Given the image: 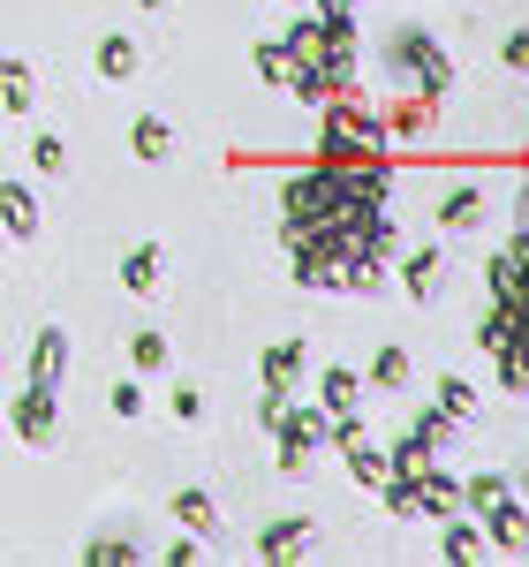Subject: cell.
I'll return each instance as SVG.
<instances>
[{
  "mask_svg": "<svg viewBox=\"0 0 529 567\" xmlns=\"http://www.w3.org/2000/svg\"><path fill=\"white\" fill-rule=\"evenodd\" d=\"M341 205H349V167H341V159H325V167L295 175V182H288V197H280V243H303L310 227H325Z\"/></svg>",
  "mask_w": 529,
  "mask_h": 567,
  "instance_id": "1",
  "label": "cell"
},
{
  "mask_svg": "<svg viewBox=\"0 0 529 567\" xmlns=\"http://www.w3.org/2000/svg\"><path fill=\"white\" fill-rule=\"evenodd\" d=\"M318 114H325V136H318V152H325V159H378L386 122H378V114H363V106H355V91H349V99H333V106H318Z\"/></svg>",
  "mask_w": 529,
  "mask_h": 567,
  "instance_id": "2",
  "label": "cell"
},
{
  "mask_svg": "<svg viewBox=\"0 0 529 567\" xmlns=\"http://www.w3.org/2000/svg\"><path fill=\"white\" fill-rule=\"evenodd\" d=\"M272 432H280V470L303 477L310 462H318V446H325V432H333V416H325V409H303V401H288Z\"/></svg>",
  "mask_w": 529,
  "mask_h": 567,
  "instance_id": "3",
  "label": "cell"
},
{
  "mask_svg": "<svg viewBox=\"0 0 529 567\" xmlns=\"http://www.w3.org/2000/svg\"><path fill=\"white\" fill-rule=\"evenodd\" d=\"M394 69H401V76H416V91H424V99H446V84H454L446 53L424 39V31H408V23L394 31Z\"/></svg>",
  "mask_w": 529,
  "mask_h": 567,
  "instance_id": "4",
  "label": "cell"
},
{
  "mask_svg": "<svg viewBox=\"0 0 529 567\" xmlns=\"http://www.w3.org/2000/svg\"><path fill=\"white\" fill-rule=\"evenodd\" d=\"M8 432L23 439V446H53V424H61V409H53V386H23L8 401V416H0Z\"/></svg>",
  "mask_w": 529,
  "mask_h": 567,
  "instance_id": "5",
  "label": "cell"
},
{
  "mask_svg": "<svg viewBox=\"0 0 529 567\" xmlns=\"http://www.w3.org/2000/svg\"><path fill=\"white\" fill-rule=\"evenodd\" d=\"M491 296H499V303H522L529 296V227L491 258Z\"/></svg>",
  "mask_w": 529,
  "mask_h": 567,
  "instance_id": "6",
  "label": "cell"
},
{
  "mask_svg": "<svg viewBox=\"0 0 529 567\" xmlns=\"http://www.w3.org/2000/svg\"><path fill=\"white\" fill-rule=\"evenodd\" d=\"M485 537L499 545V553H529V507H522V499H507V492H499V499L485 507Z\"/></svg>",
  "mask_w": 529,
  "mask_h": 567,
  "instance_id": "7",
  "label": "cell"
},
{
  "mask_svg": "<svg viewBox=\"0 0 529 567\" xmlns=\"http://www.w3.org/2000/svg\"><path fill=\"white\" fill-rule=\"evenodd\" d=\"M408 484H416V515H432V523L461 515V484H454V477H439L432 462H424V470H408Z\"/></svg>",
  "mask_w": 529,
  "mask_h": 567,
  "instance_id": "8",
  "label": "cell"
},
{
  "mask_svg": "<svg viewBox=\"0 0 529 567\" xmlns=\"http://www.w3.org/2000/svg\"><path fill=\"white\" fill-rule=\"evenodd\" d=\"M45 219H39V197L23 189V182H0V235H15V243H31Z\"/></svg>",
  "mask_w": 529,
  "mask_h": 567,
  "instance_id": "9",
  "label": "cell"
},
{
  "mask_svg": "<svg viewBox=\"0 0 529 567\" xmlns=\"http://www.w3.org/2000/svg\"><path fill=\"white\" fill-rule=\"evenodd\" d=\"M159 280H167V250L159 243H136L129 258H122V288L129 296H159Z\"/></svg>",
  "mask_w": 529,
  "mask_h": 567,
  "instance_id": "10",
  "label": "cell"
},
{
  "mask_svg": "<svg viewBox=\"0 0 529 567\" xmlns=\"http://www.w3.org/2000/svg\"><path fill=\"white\" fill-rule=\"evenodd\" d=\"M23 371H31V386H61V371H69V333L45 326L39 341H31V363H23Z\"/></svg>",
  "mask_w": 529,
  "mask_h": 567,
  "instance_id": "11",
  "label": "cell"
},
{
  "mask_svg": "<svg viewBox=\"0 0 529 567\" xmlns=\"http://www.w3.org/2000/svg\"><path fill=\"white\" fill-rule=\"evenodd\" d=\"M258 379H264V393H295V379H303V341H272L258 355Z\"/></svg>",
  "mask_w": 529,
  "mask_h": 567,
  "instance_id": "12",
  "label": "cell"
},
{
  "mask_svg": "<svg viewBox=\"0 0 529 567\" xmlns=\"http://www.w3.org/2000/svg\"><path fill=\"white\" fill-rule=\"evenodd\" d=\"M355 393H363V379H355L349 363H325V371H318V409H325V416H349Z\"/></svg>",
  "mask_w": 529,
  "mask_h": 567,
  "instance_id": "13",
  "label": "cell"
},
{
  "mask_svg": "<svg viewBox=\"0 0 529 567\" xmlns=\"http://www.w3.org/2000/svg\"><path fill=\"white\" fill-rule=\"evenodd\" d=\"M129 152L144 159V167H167V159H175V130H167L159 114H144V122L129 130Z\"/></svg>",
  "mask_w": 529,
  "mask_h": 567,
  "instance_id": "14",
  "label": "cell"
},
{
  "mask_svg": "<svg viewBox=\"0 0 529 567\" xmlns=\"http://www.w3.org/2000/svg\"><path fill=\"white\" fill-rule=\"evenodd\" d=\"M0 106H8V114H31V106H39L31 69H23V61H8V53H0Z\"/></svg>",
  "mask_w": 529,
  "mask_h": 567,
  "instance_id": "15",
  "label": "cell"
},
{
  "mask_svg": "<svg viewBox=\"0 0 529 567\" xmlns=\"http://www.w3.org/2000/svg\"><path fill=\"white\" fill-rule=\"evenodd\" d=\"M175 523L189 537H212L220 529V507H212V492H175Z\"/></svg>",
  "mask_w": 529,
  "mask_h": 567,
  "instance_id": "16",
  "label": "cell"
},
{
  "mask_svg": "<svg viewBox=\"0 0 529 567\" xmlns=\"http://www.w3.org/2000/svg\"><path fill=\"white\" fill-rule=\"evenodd\" d=\"M98 76H106V84H129L136 76V39L106 31V39H98Z\"/></svg>",
  "mask_w": 529,
  "mask_h": 567,
  "instance_id": "17",
  "label": "cell"
},
{
  "mask_svg": "<svg viewBox=\"0 0 529 567\" xmlns=\"http://www.w3.org/2000/svg\"><path fill=\"white\" fill-rule=\"evenodd\" d=\"M439 250H416V258H408V272H401V280H408V303H432V296H439Z\"/></svg>",
  "mask_w": 529,
  "mask_h": 567,
  "instance_id": "18",
  "label": "cell"
},
{
  "mask_svg": "<svg viewBox=\"0 0 529 567\" xmlns=\"http://www.w3.org/2000/svg\"><path fill=\"white\" fill-rule=\"evenodd\" d=\"M408 371H416V363H408V349H401V341H386V349H378V363H371V386H378V393H401V386H408Z\"/></svg>",
  "mask_w": 529,
  "mask_h": 567,
  "instance_id": "19",
  "label": "cell"
},
{
  "mask_svg": "<svg viewBox=\"0 0 529 567\" xmlns=\"http://www.w3.org/2000/svg\"><path fill=\"white\" fill-rule=\"evenodd\" d=\"M129 363H136V379L167 371V333H159V326H144V333H129Z\"/></svg>",
  "mask_w": 529,
  "mask_h": 567,
  "instance_id": "20",
  "label": "cell"
},
{
  "mask_svg": "<svg viewBox=\"0 0 529 567\" xmlns=\"http://www.w3.org/2000/svg\"><path fill=\"white\" fill-rule=\"evenodd\" d=\"M303 537H310V523H303V515H288V523H272L258 537V553H264V560H288V553H303Z\"/></svg>",
  "mask_w": 529,
  "mask_h": 567,
  "instance_id": "21",
  "label": "cell"
},
{
  "mask_svg": "<svg viewBox=\"0 0 529 567\" xmlns=\"http://www.w3.org/2000/svg\"><path fill=\"white\" fill-rule=\"evenodd\" d=\"M288 53H295V69H310V61H325V31H318V16H303V23H288Z\"/></svg>",
  "mask_w": 529,
  "mask_h": 567,
  "instance_id": "22",
  "label": "cell"
},
{
  "mask_svg": "<svg viewBox=\"0 0 529 567\" xmlns=\"http://www.w3.org/2000/svg\"><path fill=\"white\" fill-rule=\"evenodd\" d=\"M439 553H446V560H477V553H485V529H477V523H454V515H446Z\"/></svg>",
  "mask_w": 529,
  "mask_h": 567,
  "instance_id": "23",
  "label": "cell"
},
{
  "mask_svg": "<svg viewBox=\"0 0 529 567\" xmlns=\"http://www.w3.org/2000/svg\"><path fill=\"white\" fill-rule=\"evenodd\" d=\"M386 130H394V136H424V130H432V99H424V91L401 99L394 114H386Z\"/></svg>",
  "mask_w": 529,
  "mask_h": 567,
  "instance_id": "24",
  "label": "cell"
},
{
  "mask_svg": "<svg viewBox=\"0 0 529 567\" xmlns=\"http://www.w3.org/2000/svg\"><path fill=\"white\" fill-rule=\"evenodd\" d=\"M477 341H485L491 355H507V349H515V303H491V318L477 326Z\"/></svg>",
  "mask_w": 529,
  "mask_h": 567,
  "instance_id": "25",
  "label": "cell"
},
{
  "mask_svg": "<svg viewBox=\"0 0 529 567\" xmlns=\"http://www.w3.org/2000/svg\"><path fill=\"white\" fill-rule=\"evenodd\" d=\"M258 76L264 84H288V76H295V53H288L280 39H258Z\"/></svg>",
  "mask_w": 529,
  "mask_h": 567,
  "instance_id": "26",
  "label": "cell"
},
{
  "mask_svg": "<svg viewBox=\"0 0 529 567\" xmlns=\"http://www.w3.org/2000/svg\"><path fill=\"white\" fill-rule=\"evenodd\" d=\"M349 477L355 484H386V454H378L371 439H355V446H349Z\"/></svg>",
  "mask_w": 529,
  "mask_h": 567,
  "instance_id": "27",
  "label": "cell"
},
{
  "mask_svg": "<svg viewBox=\"0 0 529 567\" xmlns=\"http://www.w3.org/2000/svg\"><path fill=\"white\" fill-rule=\"evenodd\" d=\"M439 409L454 424H469V416H477V386H469V379H439Z\"/></svg>",
  "mask_w": 529,
  "mask_h": 567,
  "instance_id": "28",
  "label": "cell"
},
{
  "mask_svg": "<svg viewBox=\"0 0 529 567\" xmlns=\"http://www.w3.org/2000/svg\"><path fill=\"white\" fill-rule=\"evenodd\" d=\"M84 560H91V567H129V560H136V545H129V537H91Z\"/></svg>",
  "mask_w": 529,
  "mask_h": 567,
  "instance_id": "29",
  "label": "cell"
},
{
  "mask_svg": "<svg viewBox=\"0 0 529 567\" xmlns=\"http://www.w3.org/2000/svg\"><path fill=\"white\" fill-rule=\"evenodd\" d=\"M31 167H39V175H45V182H53V175H61V167H69V144H61V136L45 130V136H39V144H31Z\"/></svg>",
  "mask_w": 529,
  "mask_h": 567,
  "instance_id": "30",
  "label": "cell"
},
{
  "mask_svg": "<svg viewBox=\"0 0 529 567\" xmlns=\"http://www.w3.org/2000/svg\"><path fill=\"white\" fill-rule=\"evenodd\" d=\"M477 205H485V197H477V182H469V189H454V197H446V227H469V219H477Z\"/></svg>",
  "mask_w": 529,
  "mask_h": 567,
  "instance_id": "31",
  "label": "cell"
},
{
  "mask_svg": "<svg viewBox=\"0 0 529 567\" xmlns=\"http://www.w3.org/2000/svg\"><path fill=\"white\" fill-rule=\"evenodd\" d=\"M499 492H507L499 477H469V484H461V507H469V515H485V507L499 499Z\"/></svg>",
  "mask_w": 529,
  "mask_h": 567,
  "instance_id": "32",
  "label": "cell"
},
{
  "mask_svg": "<svg viewBox=\"0 0 529 567\" xmlns=\"http://www.w3.org/2000/svg\"><path fill=\"white\" fill-rule=\"evenodd\" d=\"M106 401H114V416H144V409H152V401H144V386H136V379H122V386L106 393Z\"/></svg>",
  "mask_w": 529,
  "mask_h": 567,
  "instance_id": "33",
  "label": "cell"
},
{
  "mask_svg": "<svg viewBox=\"0 0 529 567\" xmlns=\"http://www.w3.org/2000/svg\"><path fill=\"white\" fill-rule=\"evenodd\" d=\"M167 409H175L181 424H197V416H205V393H197V386H175V401H167Z\"/></svg>",
  "mask_w": 529,
  "mask_h": 567,
  "instance_id": "34",
  "label": "cell"
},
{
  "mask_svg": "<svg viewBox=\"0 0 529 567\" xmlns=\"http://www.w3.org/2000/svg\"><path fill=\"white\" fill-rule=\"evenodd\" d=\"M515 355H522V393H529V349H515Z\"/></svg>",
  "mask_w": 529,
  "mask_h": 567,
  "instance_id": "35",
  "label": "cell"
},
{
  "mask_svg": "<svg viewBox=\"0 0 529 567\" xmlns=\"http://www.w3.org/2000/svg\"><path fill=\"white\" fill-rule=\"evenodd\" d=\"M136 8H167V0H136Z\"/></svg>",
  "mask_w": 529,
  "mask_h": 567,
  "instance_id": "36",
  "label": "cell"
},
{
  "mask_svg": "<svg viewBox=\"0 0 529 567\" xmlns=\"http://www.w3.org/2000/svg\"><path fill=\"white\" fill-rule=\"evenodd\" d=\"M0 416H8V409H0Z\"/></svg>",
  "mask_w": 529,
  "mask_h": 567,
  "instance_id": "37",
  "label": "cell"
},
{
  "mask_svg": "<svg viewBox=\"0 0 529 567\" xmlns=\"http://www.w3.org/2000/svg\"><path fill=\"white\" fill-rule=\"evenodd\" d=\"M522 69H529V61H522Z\"/></svg>",
  "mask_w": 529,
  "mask_h": 567,
  "instance_id": "38",
  "label": "cell"
}]
</instances>
